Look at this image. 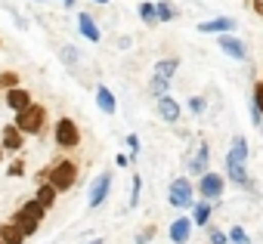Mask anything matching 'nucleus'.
Masks as SVG:
<instances>
[{"label": "nucleus", "mask_w": 263, "mask_h": 244, "mask_svg": "<svg viewBox=\"0 0 263 244\" xmlns=\"http://www.w3.org/2000/svg\"><path fill=\"white\" fill-rule=\"evenodd\" d=\"M245 161H248V139L238 133V136H232V146H229L226 164H245Z\"/></svg>", "instance_id": "4468645a"}, {"label": "nucleus", "mask_w": 263, "mask_h": 244, "mask_svg": "<svg viewBox=\"0 0 263 244\" xmlns=\"http://www.w3.org/2000/svg\"><path fill=\"white\" fill-rule=\"evenodd\" d=\"M59 192H68L74 182H78V164L74 161H68V158H62V161H56L53 167H50V176H47Z\"/></svg>", "instance_id": "7ed1b4c3"}, {"label": "nucleus", "mask_w": 263, "mask_h": 244, "mask_svg": "<svg viewBox=\"0 0 263 244\" xmlns=\"http://www.w3.org/2000/svg\"><path fill=\"white\" fill-rule=\"evenodd\" d=\"M229 241H232V244H251V238H248V232H245L241 226H232V229H229Z\"/></svg>", "instance_id": "a878e982"}, {"label": "nucleus", "mask_w": 263, "mask_h": 244, "mask_svg": "<svg viewBox=\"0 0 263 244\" xmlns=\"http://www.w3.org/2000/svg\"><path fill=\"white\" fill-rule=\"evenodd\" d=\"M0 241H4V244H25V232L10 219V222L0 226Z\"/></svg>", "instance_id": "a211bd4d"}, {"label": "nucleus", "mask_w": 263, "mask_h": 244, "mask_svg": "<svg viewBox=\"0 0 263 244\" xmlns=\"http://www.w3.org/2000/svg\"><path fill=\"white\" fill-rule=\"evenodd\" d=\"M229 241V235L226 232H220V229H211V244H226Z\"/></svg>", "instance_id": "72a5a7b5"}, {"label": "nucleus", "mask_w": 263, "mask_h": 244, "mask_svg": "<svg viewBox=\"0 0 263 244\" xmlns=\"http://www.w3.org/2000/svg\"><path fill=\"white\" fill-rule=\"evenodd\" d=\"M78 28H81V34H84L90 44H99V40H102V31H99V25L93 22L90 13H81V16H78Z\"/></svg>", "instance_id": "f8f14e48"}, {"label": "nucleus", "mask_w": 263, "mask_h": 244, "mask_svg": "<svg viewBox=\"0 0 263 244\" xmlns=\"http://www.w3.org/2000/svg\"><path fill=\"white\" fill-rule=\"evenodd\" d=\"M223 189H226V182H223V176H220V173H214V170L201 173L198 195H201L204 201H217V198H223Z\"/></svg>", "instance_id": "0eeeda50"}, {"label": "nucleus", "mask_w": 263, "mask_h": 244, "mask_svg": "<svg viewBox=\"0 0 263 244\" xmlns=\"http://www.w3.org/2000/svg\"><path fill=\"white\" fill-rule=\"evenodd\" d=\"M56 195H59V189L50 182V179H44V182H37V201L50 210L53 204H56Z\"/></svg>", "instance_id": "6ab92c4d"}, {"label": "nucleus", "mask_w": 263, "mask_h": 244, "mask_svg": "<svg viewBox=\"0 0 263 244\" xmlns=\"http://www.w3.org/2000/svg\"><path fill=\"white\" fill-rule=\"evenodd\" d=\"M260 133H263V124H260Z\"/></svg>", "instance_id": "ea45409f"}, {"label": "nucleus", "mask_w": 263, "mask_h": 244, "mask_svg": "<svg viewBox=\"0 0 263 244\" xmlns=\"http://www.w3.org/2000/svg\"><path fill=\"white\" fill-rule=\"evenodd\" d=\"M155 13H158V25H161V22H171V19L177 16V10L167 4V0H158V4H155Z\"/></svg>", "instance_id": "b1692460"}, {"label": "nucleus", "mask_w": 263, "mask_h": 244, "mask_svg": "<svg viewBox=\"0 0 263 244\" xmlns=\"http://www.w3.org/2000/svg\"><path fill=\"white\" fill-rule=\"evenodd\" d=\"M44 216H47V207L34 198V201H25L16 213H13V222L25 232V238L28 235H34L37 229H41V222H44Z\"/></svg>", "instance_id": "f257e3e1"}, {"label": "nucleus", "mask_w": 263, "mask_h": 244, "mask_svg": "<svg viewBox=\"0 0 263 244\" xmlns=\"http://www.w3.org/2000/svg\"><path fill=\"white\" fill-rule=\"evenodd\" d=\"M53 139H56L59 149H78L81 146V130L71 117H59L56 127H53Z\"/></svg>", "instance_id": "20e7f679"}, {"label": "nucleus", "mask_w": 263, "mask_h": 244, "mask_svg": "<svg viewBox=\"0 0 263 244\" xmlns=\"http://www.w3.org/2000/svg\"><path fill=\"white\" fill-rule=\"evenodd\" d=\"M211 207H214V201H198V204H192V222H195V226H208V222H211Z\"/></svg>", "instance_id": "aec40b11"}, {"label": "nucleus", "mask_w": 263, "mask_h": 244, "mask_svg": "<svg viewBox=\"0 0 263 244\" xmlns=\"http://www.w3.org/2000/svg\"><path fill=\"white\" fill-rule=\"evenodd\" d=\"M208 161H211V149H208V143H201L198 149H195V155H192V161H189V173H208Z\"/></svg>", "instance_id": "dca6fc26"}, {"label": "nucleus", "mask_w": 263, "mask_h": 244, "mask_svg": "<svg viewBox=\"0 0 263 244\" xmlns=\"http://www.w3.org/2000/svg\"><path fill=\"white\" fill-rule=\"evenodd\" d=\"M16 127H19L25 136H37V133H44V127H47V108L37 105V102H31L28 108L16 111Z\"/></svg>", "instance_id": "f03ea898"}, {"label": "nucleus", "mask_w": 263, "mask_h": 244, "mask_svg": "<svg viewBox=\"0 0 263 244\" xmlns=\"http://www.w3.org/2000/svg\"><path fill=\"white\" fill-rule=\"evenodd\" d=\"M0 161H4V146H0Z\"/></svg>", "instance_id": "58836bf2"}, {"label": "nucleus", "mask_w": 263, "mask_h": 244, "mask_svg": "<svg viewBox=\"0 0 263 244\" xmlns=\"http://www.w3.org/2000/svg\"><path fill=\"white\" fill-rule=\"evenodd\" d=\"M108 192H111V173L105 170V173H99V176L90 182V192H87V204H90V210L102 207L105 198H108Z\"/></svg>", "instance_id": "423d86ee"}, {"label": "nucleus", "mask_w": 263, "mask_h": 244, "mask_svg": "<svg viewBox=\"0 0 263 244\" xmlns=\"http://www.w3.org/2000/svg\"><path fill=\"white\" fill-rule=\"evenodd\" d=\"M232 28H235V19H229V16H217V19H208L198 25L201 34H229Z\"/></svg>", "instance_id": "9b49d317"}, {"label": "nucleus", "mask_w": 263, "mask_h": 244, "mask_svg": "<svg viewBox=\"0 0 263 244\" xmlns=\"http://www.w3.org/2000/svg\"><path fill=\"white\" fill-rule=\"evenodd\" d=\"M22 146H25V133H22L16 124L4 127V152H19Z\"/></svg>", "instance_id": "2eb2a0df"}, {"label": "nucleus", "mask_w": 263, "mask_h": 244, "mask_svg": "<svg viewBox=\"0 0 263 244\" xmlns=\"http://www.w3.org/2000/svg\"><path fill=\"white\" fill-rule=\"evenodd\" d=\"M22 170H25V164H22V161H13L7 173H10V176H22Z\"/></svg>", "instance_id": "f704fd0d"}, {"label": "nucleus", "mask_w": 263, "mask_h": 244, "mask_svg": "<svg viewBox=\"0 0 263 244\" xmlns=\"http://www.w3.org/2000/svg\"><path fill=\"white\" fill-rule=\"evenodd\" d=\"M0 244H4V241H0Z\"/></svg>", "instance_id": "a19ab883"}, {"label": "nucleus", "mask_w": 263, "mask_h": 244, "mask_svg": "<svg viewBox=\"0 0 263 244\" xmlns=\"http://www.w3.org/2000/svg\"><path fill=\"white\" fill-rule=\"evenodd\" d=\"M167 87H171V80H167V77H155V74H152V87H149V90H152V96H155V99H158V96H164V93H167Z\"/></svg>", "instance_id": "393cba45"}, {"label": "nucleus", "mask_w": 263, "mask_h": 244, "mask_svg": "<svg viewBox=\"0 0 263 244\" xmlns=\"http://www.w3.org/2000/svg\"><path fill=\"white\" fill-rule=\"evenodd\" d=\"M93 4H108V0H93Z\"/></svg>", "instance_id": "4c0bfd02"}, {"label": "nucleus", "mask_w": 263, "mask_h": 244, "mask_svg": "<svg viewBox=\"0 0 263 244\" xmlns=\"http://www.w3.org/2000/svg\"><path fill=\"white\" fill-rule=\"evenodd\" d=\"M90 244H105V241H102V238H93V241H90Z\"/></svg>", "instance_id": "e433bc0d"}, {"label": "nucleus", "mask_w": 263, "mask_h": 244, "mask_svg": "<svg viewBox=\"0 0 263 244\" xmlns=\"http://www.w3.org/2000/svg\"><path fill=\"white\" fill-rule=\"evenodd\" d=\"M217 47H220L229 59H238V62L248 59V47H245V40H238L232 31H229V34H220V37H217Z\"/></svg>", "instance_id": "6e6552de"}, {"label": "nucleus", "mask_w": 263, "mask_h": 244, "mask_svg": "<svg viewBox=\"0 0 263 244\" xmlns=\"http://www.w3.org/2000/svg\"><path fill=\"white\" fill-rule=\"evenodd\" d=\"M254 105L263 111V80H257V84H254Z\"/></svg>", "instance_id": "473e14b6"}, {"label": "nucleus", "mask_w": 263, "mask_h": 244, "mask_svg": "<svg viewBox=\"0 0 263 244\" xmlns=\"http://www.w3.org/2000/svg\"><path fill=\"white\" fill-rule=\"evenodd\" d=\"M158 114L164 117V124H177L183 111H180V102L171 93H164V96H158Z\"/></svg>", "instance_id": "9d476101"}, {"label": "nucleus", "mask_w": 263, "mask_h": 244, "mask_svg": "<svg viewBox=\"0 0 263 244\" xmlns=\"http://www.w3.org/2000/svg\"><path fill=\"white\" fill-rule=\"evenodd\" d=\"M140 19H143L149 28H155V25H158V13H155V4H140Z\"/></svg>", "instance_id": "5701e85b"}, {"label": "nucleus", "mask_w": 263, "mask_h": 244, "mask_svg": "<svg viewBox=\"0 0 263 244\" xmlns=\"http://www.w3.org/2000/svg\"><path fill=\"white\" fill-rule=\"evenodd\" d=\"M208 108V102H204V96H192L189 99V111H195V114H201Z\"/></svg>", "instance_id": "2f4dec72"}, {"label": "nucleus", "mask_w": 263, "mask_h": 244, "mask_svg": "<svg viewBox=\"0 0 263 244\" xmlns=\"http://www.w3.org/2000/svg\"><path fill=\"white\" fill-rule=\"evenodd\" d=\"M59 59H62L65 65H74V62L81 59V53H78L74 47H62V50H59Z\"/></svg>", "instance_id": "cd10ccee"}, {"label": "nucleus", "mask_w": 263, "mask_h": 244, "mask_svg": "<svg viewBox=\"0 0 263 244\" xmlns=\"http://www.w3.org/2000/svg\"><path fill=\"white\" fill-rule=\"evenodd\" d=\"M62 4H65V10H68V7H74V0H62Z\"/></svg>", "instance_id": "c9c22d12"}, {"label": "nucleus", "mask_w": 263, "mask_h": 244, "mask_svg": "<svg viewBox=\"0 0 263 244\" xmlns=\"http://www.w3.org/2000/svg\"><path fill=\"white\" fill-rule=\"evenodd\" d=\"M177 68H180V59H174V56H171V59H161V62L155 65V77H167V80H171Z\"/></svg>", "instance_id": "4be33fe9"}, {"label": "nucleus", "mask_w": 263, "mask_h": 244, "mask_svg": "<svg viewBox=\"0 0 263 244\" xmlns=\"http://www.w3.org/2000/svg\"><path fill=\"white\" fill-rule=\"evenodd\" d=\"M96 105H99L102 114H115V111H118V99H115V93H111L105 84L96 87Z\"/></svg>", "instance_id": "ddd939ff"}, {"label": "nucleus", "mask_w": 263, "mask_h": 244, "mask_svg": "<svg viewBox=\"0 0 263 244\" xmlns=\"http://www.w3.org/2000/svg\"><path fill=\"white\" fill-rule=\"evenodd\" d=\"M7 105H10L13 111H22V108L31 105V93L22 90V87H13V90H7Z\"/></svg>", "instance_id": "f3484780"}, {"label": "nucleus", "mask_w": 263, "mask_h": 244, "mask_svg": "<svg viewBox=\"0 0 263 244\" xmlns=\"http://www.w3.org/2000/svg\"><path fill=\"white\" fill-rule=\"evenodd\" d=\"M140 192H143V179L137 173L134 176V189H130V207H140Z\"/></svg>", "instance_id": "bb28decb"}, {"label": "nucleus", "mask_w": 263, "mask_h": 244, "mask_svg": "<svg viewBox=\"0 0 263 244\" xmlns=\"http://www.w3.org/2000/svg\"><path fill=\"white\" fill-rule=\"evenodd\" d=\"M155 232H158V229H155V226H146V229H143V232H137V244H149V241H152V238H155Z\"/></svg>", "instance_id": "c756f323"}, {"label": "nucleus", "mask_w": 263, "mask_h": 244, "mask_svg": "<svg viewBox=\"0 0 263 244\" xmlns=\"http://www.w3.org/2000/svg\"><path fill=\"white\" fill-rule=\"evenodd\" d=\"M0 87H7V90L19 87V74L16 71H4V74H0Z\"/></svg>", "instance_id": "c85d7f7f"}, {"label": "nucleus", "mask_w": 263, "mask_h": 244, "mask_svg": "<svg viewBox=\"0 0 263 244\" xmlns=\"http://www.w3.org/2000/svg\"><path fill=\"white\" fill-rule=\"evenodd\" d=\"M127 149H130L134 158H140V136L137 133H127Z\"/></svg>", "instance_id": "7c9ffc66"}, {"label": "nucleus", "mask_w": 263, "mask_h": 244, "mask_svg": "<svg viewBox=\"0 0 263 244\" xmlns=\"http://www.w3.org/2000/svg\"><path fill=\"white\" fill-rule=\"evenodd\" d=\"M195 189H192V182H189V176H177L174 182H171V192H167V201L174 204V207H192L195 204Z\"/></svg>", "instance_id": "39448f33"}, {"label": "nucleus", "mask_w": 263, "mask_h": 244, "mask_svg": "<svg viewBox=\"0 0 263 244\" xmlns=\"http://www.w3.org/2000/svg\"><path fill=\"white\" fill-rule=\"evenodd\" d=\"M226 173H229V179H232L235 186H251L248 167H245V164H226Z\"/></svg>", "instance_id": "412c9836"}, {"label": "nucleus", "mask_w": 263, "mask_h": 244, "mask_svg": "<svg viewBox=\"0 0 263 244\" xmlns=\"http://www.w3.org/2000/svg\"><path fill=\"white\" fill-rule=\"evenodd\" d=\"M192 216H177L174 222H171V229H167V238L174 241V244H189V238H192Z\"/></svg>", "instance_id": "1a4fd4ad"}]
</instances>
